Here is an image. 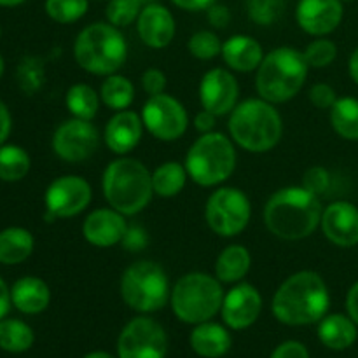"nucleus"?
Listing matches in <instances>:
<instances>
[{
  "mask_svg": "<svg viewBox=\"0 0 358 358\" xmlns=\"http://www.w3.org/2000/svg\"><path fill=\"white\" fill-rule=\"evenodd\" d=\"M87 0H45V13L56 23H73L87 13Z\"/></svg>",
  "mask_w": 358,
  "mask_h": 358,
  "instance_id": "f704fd0d",
  "label": "nucleus"
},
{
  "mask_svg": "<svg viewBox=\"0 0 358 358\" xmlns=\"http://www.w3.org/2000/svg\"><path fill=\"white\" fill-rule=\"evenodd\" d=\"M331 124L341 138L358 140V100L352 96L338 98L331 108Z\"/></svg>",
  "mask_w": 358,
  "mask_h": 358,
  "instance_id": "c85d7f7f",
  "label": "nucleus"
},
{
  "mask_svg": "<svg viewBox=\"0 0 358 358\" xmlns=\"http://www.w3.org/2000/svg\"><path fill=\"white\" fill-rule=\"evenodd\" d=\"M341 2H353V0H341Z\"/></svg>",
  "mask_w": 358,
  "mask_h": 358,
  "instance_id": "13d9d810",
  "label": "nucleus"
},
{
  "mask_svg": "<svg viewBox=\"0 0 358 358\" xmlns=\"http://www.w3.org/2000/svg\"><path fill=\"white\" fill-rule=\"evenodd\" d=\"M231 138L241 149L261 154L275 149L283 133L280 112L262 98H250L233 108L229 117Z\"/></svg>",
  "mask_w": 358,
  "mask_h": 358,
  "instance_id": "7ed1b4c3",
  "label": "nucleus"
},
{
  "mask_svg": "<svg viewBox=\"0 0 358 358\" xmlns=\"http://www.w3.org/2000/svg\"><path fill=\"white\" fill-rule=\"evenodd\" d=\"M66 108L76 119L91 121L100 108V96L87 84H73L65 96Z\"/></svg>",
  "mask_w": 358,
  "mask_h": 358,
  "instance_id": "7c9ffc66",
  "label": "nucleus"
},
{
  "mask_svg": "<svg viewBox=\"0 0 358 358\" xmlns=\"http://www.w3.org/2000/svg\"><path fill=\"white\" fill-rule=\"evenodd\" d=\"M222 318L227 327L243 331L257 322L262 311V296L250 283H240L224 296Z\"/></svg>",
  "mask_w": 358,
  "mask_h": 358,
  "instance_id": "dca6fc26",
  "label": "nucleus"
},
{
  "mask_svg": "<svg viewBox=\"0 0 358 358\" xmlns=\"http://www.w3.org/2000/svg\"><path fill=\"white\" fill-rule=\"evenodd\" d=\"M24 0H0V6H6V7H14V6H20L23 3Z\"/></svg>",
  "mask_w": 358,
  "mask_h": 358,
  "instance_id": "864d4df0",
  "label": "nucleus"
},
{
  "mask_svg": "<svg viewBox=\"0 0 358 358\" xmlns=\"http://www.w3.org/2000/svg\"><path fill=\"white\" fill-rule=\"evenodd\" d=\"M250 266V252L243 245H229L217 257L215 276L222 283H236L247 276Z\"/></svg>",
  "mask_w": 358,
  "mask_h": 358,
  "instance_id": "a878e982",
  "label": "nucleus"
},
{
  "mask_svg": "<svg viewBox=\"0 0 358 358\" xmlns=\"http://www.w3.org/2000/svg\"><path fill=\"white\" fill-rule=\"evenodd\" d=\"M331 296L327 283L317 271L294 273L273 296L271 310L285 325H310L327 315Z\"/></svg>",
  "mask_w": 358,
  "mask_h": 358,
  "instance_id": "f257e3e1",
  "label": "nucleus"
},
{
  "mask_svg": "<svg viewBox=\"0 0 358 358\" xmlns=\"http://www.w3.org/2000/svg\"><path fill=\"white\" fill-rule=\"evenodd\" d=\"M30 171V156L17 145H0V180L17 182Z\"/></svg>",
  "mask_w": 358,
  "mask_h": 358,
  "instance_id": "2f4dec72",
  "label": "nucleus"
},
{
  "mask_svg": "<svg viewBox=\"0 0 358 358\" xmlns=\"http://www.w3.org/2000/svg\"><path fill=\"white\" fill-rule=\"evenodd\" d=\"M122 301L140 313H154L166 306L171 289L166 271L152 261H138L121 276Z\"/></svg>",
  "mask_w": 358,
  "mask_h": 358,
  "instance_id": "1a4fd4ad",
  "label": "nucleus"
},
{
  "mask_svg": "<svg viewBox=\"0 0 358 358\" xmlns=\"http://www.w3.org/2000/svg\"><path fill=\"white\" fill-rule=\"evenodd\" d=\"M177 7L184 10H206L212 7L217 0H171Z\"/></svg>",
  "mask_w": 358,
  "mask_h": 358,
  "instance_id": "de8ad7c7",
  "label": "nucleus"
},
{
  "mask_svg": "<svg viewBox=\"0 0 358 358\" xmlns=\"http://www.w3.org/2000/svg\"><path fill=\"white\" fill-rule=\"evenodd\" d=\"M303 55L311 69H325L338 56V45L329 38H317L304 49Z\"/></svg>",
  "mask_w": 358,
  "mask_h": 358,
  "instance_id": "58836bf2",
  "label": "nucleus"
},
{
  "mask_svg": "<svg viewBox=\"0 0 358 358\" xmlns=\"http://www.w3.org/2000/svg\"><path fill=\"white\" fill-rule=\"evenodd\" d=\"M187 49L194 58L198 59H213L222 52V42L219 35L210 30H199L191 35L187 42Z\"/></svg>",
  "mask_w": 358,
  "mask_h": 358,
  "instance_id": "c9c22d12",
  "label": "nucleus"
},
{
  "mask_svg": "<svg viewBox=\"0 0 358 358\" xmlns=\"http://www.w3.org/2000/svg\"><path fill=\"white\" fill-rule=\"evenodd\" d=\"M84 358H114V357L108 355V353H105V352H93V353H90V355H86Z\"/></svg>",
  "mask_w": 358,
  "mask_h": 358,
  "instance_id": "5fc2aeb1",
  "label": "nucleus"
},
{
  "mask_svg": "<svg viewBox=\"0 0 358 358\" xmlns=\"http://www.w3.org/2000/svg\"><path fill=\"white\" fill-rule=\"evenodd\" d=\"M248 16L254 23L268 27L285 10V0H248Z\"/></svg>",
  "mask_w": 358,
  "mask_h": 358,
  "instance_id": "4c0bfd02",
  "label": "nucleus"
},
{
  "mask_svg": "<svg viewBox=\"0 0 358 358\" xmlns=\"http://www.w3.org/2000/svg\"><path fill=\"white\" fill-rule=\"evenodd\" d=\"M93 198V189L79 175H63L49 184L45 191L48 219H69L87 208Z\"/></svg>",
  "mask_w": 358,
  "mask_h": 358,
  "instance_id": "ddd939ff",
  "label": "nucleus"
},
{
  "mask_svg": "<svg viewBox=\"0 0 358 358\" xmlns=\"http://www.w3.org/2000/svg\"><path fill=\"white\" fill-rule=\"evenodd\" d=\"M271 358H310L306 346L297 341L282 343L275 352L271 353Z\"/></svg>",
  "mask_w": 358,
  "mask_h": 358,
  "instance_id": "c03bdc74",
  "label": "nucleus"
},
{
  "mask_svg": "<svg viewBox=\"0 0 358 358\" xmlns=\"http://www.w3.org/2000/svg\"><path fill=\"white\" fill-rule=\"evenodd\" d=\"M346 310H348L350 318L358 325V282L348 290V296H346Z\"/></svg>",
  "mask_w": 358,
  "mask_h": 358,
  "instance_id": "09e8293b",
  "label": "nucleus"
},
{
  "mask_svg": "<svg viewBox=\"0 0 358 358\" xmlns=\"http://www.w3.org/2000/svg\"><path fill=\"white\" fill-rule=\"evenodd\" d=\"M142 87L149 96L163 94L166 90V76L159 69H147L142 73Z\"/></svg>",
  "mask_w": 358,
  "mask_h": 358,
  "instance_id": "79ce46f5",
  "label": "nucleus"
},
{
  "mask_svg": "<svg viewBox=\"0 0 358 358\" xmlns=\"http://www.w3.org/2000/svg\"><path fill=\"white\" fill-rule=\"evenodd\" d=\"M215 122H217V115L212 114V112L205 110V108H203L201 112H198L194 117V126L199 133L213 131V128H215Z\"/></svg>",
  "mask_w": 358,
  "mask_h": 358,
  "instance_id": "49530a36",
  "label": "nucleus"
},
{
  "mask_svg": "<svg viewBox=\"0 0 358 358\" xmlns=\"http://www.w3.org/2000/svg\"><path fill=\"white\" fill-rule=\"evenodd\" d=\"M142 121L147 131L157 140L173 142L185 133L189 115L184 105L171 94L149 96L142 108Z\"/></svg>",
  "mask_w": 358,
  "mask_h": 358,
  "instance_id": "9b49d317",
  "label": "nucleus"
},
{
  "mask_svg": "<svg viewBox=\"0 0 358 358\" xmlns=\"http://www.w3.org/2000/svg\"><path fill=\"white\" fill-rule=\"evenodd\" d=\"M10 301L21 313L37 315L49 306L51 292L44 280L37 276H24L10 289Z\"/></svg>",
  "mask_w": 358,
  "mask_h": 358,
  "instance_id": "5701e85b",
  "label": "nucleus"
},
{
  "mask_svg": "<svg viewBox=\"0 0 358 358\" xmlns=\"http://www.w3.org/2000/svg\"><path fill=\"white\" fill-rule=\"evenodd\" d=\"M10 133V114L7 110L6 103L0 100V145L6 142V138Z\"/></svg>",
  "mask_w": 358,
  "mask_h": 358,
  "instance_id": "8fccbe9b",
  "label": "nucleus"
},
{
  "mask_svg": "<svg viewBox=\"0 0 358 358\" xmlns=\"http://www.w3.org/2000/svg\"><path fill=\"white\" fill-rule=\"evenodd\" d=\"M101 189L112 208L122 215H136L152 199V173L135 157H119L105 168Z\"/></svg>",
  "mask_w": 358,
  "mask_h": 358,
  "instance_id": "20e7f679",
  "label": "nucleus"
},
{
  "mask_svg": "<svg viewBox=\"0 0 358 358\" xmlns=\"http://www.w3.org/2000/svg\"><path fill=\"white\" fill-rule=\"evenodd\" d=\"M140 10H142V3L138 0H108L105 16L108 23L122 28L138 20Z\"/></svg>",
  "mask_w": 358,
  "mask_h": 358,
  "instance_id": "e433bc0d",
  "label": "nucleus"
},
{
  "mask_svg": "<svg viewBox=\"0 0 358 358\" xmlns=\"http://www.w3.org/2000/svg\"><path fill=\"white\" fill-rule=\"evenodd\" d=\"M187 177L189 173L185 170V164L177 163V161H166L159 164L152 173L154 194L161 198H173L184 189Z\"/></svg>",
  "mask_w": 358,
  "mask_h": 358,
  "instance_id": "cd10ccee",
  "label": "nucleus"
},
{
  "mask_svg": "<svg viewBox=\"0 0 358 358\" xmlns=\"http://www.w3.org/2000/svg\"><path fill=\"white\" fill-rule=\"evenodd\" d=\"M100 98L112 110H126L135 100V86L128 77L112 73L101 84Z\"/></svg>",
  "mask_w": 358,
  "mask_h": 358,
  "instance_id": "c756f323",
  "label": "nucleus"
},
{
  "mask_svg": "<svg viewBox=\"0 0 358 358\" xmlns=\"http://www.w3.org/2000/svg\"><path fill=\"white\" fill-rule=\"evenodd\" d=\"M140 3H142V6H147V3H154L156 2V0H138Z\"/></svg>",
  "mask_w": 358,
  "mask_h": 358,
  "instance_id": "4d7b16f0",
  "label": "nucleus"
},
{
  "mask_svg": "<svg viewBox=\"0 0 358 358\" xmlns=\"http://www.w3.org/2000/svg\"><path fill=\"white\" fill-rule=\"evenodd\" d=\"M34 345V331L21 320H0V348L10 353L27 352Z\"/></svg>",
  "mask_w": 358,
  "mask_h": 358,
  "instance_id": "473e14b6",
  "label": "nucleus"
},
{
  "mask_svg": "<svg viewBox=\"0 0 358 358\" xmlns=\"http://www.w3.org/2000/svg\"><path fill=\"white\" fill-rule=\"evenodd\" d=\"M100 145V133L91 121L70 119L52 135V150L66 163H83L96 152Z\"/></svg>",
  "mask_w": 358,
  "mask_h": 358,
  "instance_id": "4468645a",
  "label": "nucleus"
},
{
  "mask_svg": "<svg viewBox=\"0 0 358 358\" xmlns=\"http://www.w3.org/2000/svg\"><path fill=\"white\" fill-rule=\"evenodd\" d=\"M231 336L226 327L212 322H203L191 332V348L199 357L220 358L231 350Z\"/></svg>",
  "mask_w": 358,
  "mask_h": 358,
  "instance_id": "b1692460",
  "label": "nucleus"
},
{
  "mask_svg": "<svg viewBox=\"0 0 358 358\" xmlns=\"http://www.w3.org/2000/svg\"><path fill=\"white\" fill-rule=\"evenodd\" d=\"M308 96H310V101L315 105V107L329 108V110H331L332 105H334L336 100H338V94H336L334 87L324 83H318L315 84V86H311Z\"/></svg>",
  "mask_w": 358,
  "mask_h": 358,
  "instance_id": "a19ab883",
  "label": "nucleus"
},
{
  "mask_svg": "<svg viewBox=\"0 0 358 358\" xmlns=\"http://www.w3.org/2000/svg\"><path fill=\"white\" fill-rule=\"evenodd\" d=\"M34 236L23 227H7L0 231V262L7 266L27 261L34 252Z\"/></svg>",
  "mask_w": 358,
  "mask_h": 358,
  "instance_id": "bb28decb",
  "label": "nucleus"
},
{
  "mask_svg": "<svg viewBox=\"0 0 358 358\" xmlns=\"http://www.w3.org/2000/svg\"><path fill=\"white\" fill-rule=\"evenodd\" d=\"M142 115L133 110H119L105 126L103 138L112 152L124 156L138 145L142 140Z\"/></svg>",
  "mask_w": 358,
  "mask_h": 358,
  "instance_id": "412c9836",
  "label": "nucleus"
},
{
  "mask_svg": "<svg viewBox=\"0 0 358 358\" xmlns=\"http://www.w3.org/2000/svg\"><path fill=\"white\" fill-rule=\"evenodd\" d=\"M147 233L142 227H128L124 238H122V247L129 252H138L147 247Z\"/></svg>",
  "mask_w": 358,
  "mask_h": 358,
  "instance_id": "37998d69",
  "label": "nucleus"
},
{
  "mask_svg": "<svg viewBox=\"0 0 358 358\" xmlns=\"http://www.w3.org/2000/svg\"><path fill=\"white\" fill-rule=\"evenodd\" d=\"M320 226L331 243L343 248L358 245V208L353 203H331L322 213Z\"/></svg>",
  "mask_w": 358,
  "mask_h": 358,
  "instance_id": "a211bd4d",
  "label": "nucleus"
},
{
  "mask_svg": "<svg viewBox=\"0 0 358 358\" xmlns=\"http://www.w3.org/2000/svg\"><path fill=\"white\" fill-rule=\"evenodd\" d=\"M136 30L143 44L152 49H163L170 45L175 37V17L161 3H147L140 10Z\"/></svg>",
  "mask_w": 358,
  "mask_h": 358,
  "instance_id": "aec40b11",
  "label": "nucleus"
},
{
  "mask_svg": "<svg viewBox=\"0 0 358 358\" xmlns=\"http://www.w3.org/2000/svg\"><path fill=\"white\" fill-rule=\"evenodd\" d=\"M350 76H352V79L355 80V84H358V48L353 51L352 58H350Z\"/></svg>",
  "mask_w": 358,
  "mask_h": 358,
  "instance_id": "603ef678",
  "label": "nucleus"
},
{
  "mask_svg": "<svg viewBox=\"0 0 358 358\" xmlns=\"http://www.w3.org/2000/svg\"><path fill=\"white\" fill-rule=\"evenodd\" d=\"M208 21L213 28H226L231 21V13L226 6H220V3H213L212 7H208Z\"/></svg>",
  "mask_w": 358,
  "mask_h": 358,
  "instance_id": "a18cd8bd",
  "label": "nucleus"
},
{
  "mask_svg": "<svg viewBox=\"0 0 358 358\" xmlns=\"http://www.w3.org/2000/svg\"><path fill=\"white\" fill-rule=\"evenodd\" d=\"M240 96L236 77L224 69H212L203 76L199 84V101L205 110L217 117L233 112Z\"/></svg>",
  "mask_w": 358,
  "mask_h": 358,
  "instance_id": "2eb2a0df",
  "label": "nucleus"
},
{
  "mask_svg": "<svg viewBox=\"0 0 358 358\" xmlns=\"http://www.w3.org/2000/svg\"><path fill=\"white\" fill-rule=\"evenodd\" d=\"M320 199L308 189L283 187L268 199L264 224L275 236L297 241L311 236L322 220Z\"/></svg>",
  "mask_w": 358,
  "mask_h": 358,
  "instance_id": "f03ea898",
  "label": "nucleus"
},
{
  "mask_svg": "<svg viewBox=\"0 0 358 358\" xmlns=\"http://www.w3.org/2000/svg\"><path fill=\"white\" fill-rule=\"evenodd\" d=\"M341 0H299L296 20L301 30L315 37L332 34L343 21Z\"/></svg>",
  "mask_w": 358,
  "mask_h": 358,
  "instance_id": "f3484780",
  "label": "nucleus"
},
{
  "mask_svg": "<svg viewBox=\"0 0 358 358\" xmlns=\"http://www.w3.org/2000/svg\"><path fill=\"white\" fill-rule=\"evenodd\" d=\"M329 185H331V175H329V171L324 166H311L304 173L303 187L313 192V194H325L329 191Z\"/></svg>",
  "mask_w": 358,
  "mask_h": 358,
  "instance_id": "ea45409f",
  "label": "nucleus"
},
{
  "mask_svg": "<svg viewBox=\"0 0 358 358\" xmlns=\"http://www.w3.org/2000/svg\"><path fill=\"white\" fill-rule=\"evenodd\" d=\"M17 86L24 94H35L45 80L44 62L37 56H24L16 70Z\"/></svg>",
  "mask_w": 358,
  "mask_h": 358,
  "instance_id": "72a5a7b5",
  "label": "nucleus"
},
{
  "mask_svg": "<svg viewBox=\"0 0 358 358\" xmlns=\"http://www.w3.org/2000/svg\"><path fill=\"white\" fill-rule=\"evenodd\" d=\"M250 215V199L238 187H219L205 206L206 224L213 233L224 238H233L247 229Z\"/></svg>",
  "mask_w": 358,
  "mask_h": 358,
  "instance_id": "9d476101",
  "label": "nucleus"
},
{
  "mask_svg": "<svg viewBox=\"0 0 358 358\" xmlns=\"http://www.w3.org/2000/svg\"><path fill=\"white\" fill-rule=\"evenodd\" d=\"M10 290L7 289L6 282L0 278V320L9 313V308H10Z\"/></svg>",
  "mask_w": 358,
  "mask_h": 358,
  "instance_id": "3c124183",
  "label": "nucleus"
},
{
  "mask_svg": "<svg viewBox=\"0 0 358 358\" xmlns=\"http://www.w3.org/2000/svg\"><path fill=\"white\" fill-rule=\"evenodd\" d=\"M220 280L194 271L182 276L171 289L170 303L175 317L185 324H203L222 310L224 290Z\"/></svg>",
  "mask_w": 358,
  "mask_h": 358,
  "instance_id": "0eeeda50",
  "label": "nucleus"
},
{
  "mask_svg": "<svg viewBox=\"0 0 358 358\" xmlns=\"http://www.w3.org/2000/svg\"><path fill=\"white\" fill-rule=\"evenodd\" d=\"M168 339L164 329L147 317L133 318L117 341L119 358H164Z\"/></svg>",
  "mask_w": 358,
  "mask_h": 358,
  "instance_id": "f8f14e48",
  "label": "nucleus"
},
{
  "mask_svg": "<svg viewBox=\"0 0 358 358\" xmlns=\"http://www.w3.org/2000/svg\"><path fill=\"white\" fill-rule=\"evenodd\" d=\"M3 66H6V63H3V58L0 56V77L3 76Z\"/></svg>",
  "mask_w": 358,
  "mask_h": 358,
  "instance_id": "6e6d98bb",
  "label": "nucleus"
},
{
  "mask_svg": "<svg viewBox=\"0 0 358 358\" xmlns=\"http://www.w3.org/2000/svg\"><path fill=\"white\" fill-rule=\"evenodd\" d=\"M318 338L331 350L350 348L357 339L355 322L339 313L324 317L318 325Z\"/></svg>",
  "mask_w": 358,
  "mask_h": 358,
  "instance_id": "393cba45",
  "label": "nucleus"
},
{
  "mask_svg": "<svg viewBox=\"0 0 358 358\" xmlns=\"http://www.w3.org/2000/svg\"><path fill=\"white\" fill-rule=\"evenodd\" d=\"M126 215L114 208H96L83 224V236L93 247L108 248L121 243L128 231Z\"/></svg>",
  "mask_w": 358,
  "mask_h": 358,
  "instance_id": "6ab92c4d",
  "label": "nucleus"
},
{
  "mask_svg": "<svg viewBox=\"0 0 358 358\" xmlns=\"http://www.w3.org/2000/svg\"><path fill=\"white\" fill-rule=\"evenodd\" d=\"M77 65L93 76H112L128 58V44L117 27L110 23L87 24L73 44Z\"/></svg>",
  "mask_w": 358,
  "mask_h": 358,
  "instance_id": "423d86ee",
  "label": "nucleus"
},
{
  "mask_svg": "<svg viewBox=\"0 0 358 358\" xmlns=\"http://www.w3.org/2000/svg\"><path fill=\"white\" fill-rule=\"evenodd\" d=\"M236 168V150L233 140L224 133H203L185 156L189 177L201 187H213L233 175Z\"/></svg>",
  "mask_w": 358,
  "mask_h": 358,
  "instance_id": "6e6552de",
  "label": "nucleus"
},
{
  "mask_svg": "<svg viewBox=\"0 0 358 358\" xmlns=\"http://www.w3.org/2000/svg\"><path fill=\"white\" fill-rule=\"evenodd\" d=\"M222 58L231 70L252 72L257 70L264 59L262 45L250 35H233L222 44Z\"/></svg>",
  "mask_w": 358,
  "mask_h": 358,
  "instance_id": "4be33fe9",
  "label": "nucleus"
},
{
  "mask_svg": "<svg viewBox=\"0 0 358 358\" xmlns=\"http://www.w3.org/2000/svg\"><path fill=\"white\" fill-rule=\"evenodd\" d=\"M308 69L310 65L299 49L289 45L273 49L257 69L255 87L259 96L269 103L292 100L306 83Z\"/></svg>",
  "mask_w": 358,
  "mask_h": 358,
  "instance_id": "39448f33",
  "label": "nucleus"
}]
</instances>
